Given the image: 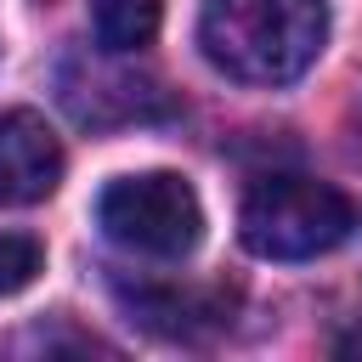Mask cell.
<instances>
[{"mask_svg": "<svg viewBox=\"0 0 362 362\" xmlns=\"http://www.w3.org/2000/svg\"><path fill=\"white\" fill-rule=\"evenodd\" d=\"M328 40L322 0H204L198 45L204 57L243 85L300 79Z\"/></svg>", "mask_w": 362, "mask_h": 362, "instance_id": "1", "label": "cell"}, {"mask_svg": "<svg viewBox=\"0 0 362 362\" xmlns=\"http://www.w3.org/2000/svg\"><path fill=\"white\" fill-rule=\"evenodd\" d=\"M238 232L260 260H311L356 232V204L317 175H260L243 192Z\"/></svg>", "mask_w": 362, "mask_h": 362, "instance_id": "2", "label": "cell"}, {"mask_svg": "<svg viewBox=\"0 0 362 362\" xmlns=\"http://www.w3.org/2000/svg\"><path fill=\"white\" fill-rule=\"evenodd\" d=\"M96 226L130 249V255H153V260H181L198 238H204V204L192 192V181L170 175V170H147V175H119L102 187L96 198Z\"/></svg>", "mask_w": 362, "mask_h": 362, "instance_id": "3", "label": "cell"}, {"mask_svg": "<svg viewBox=\"0 0 362 362\" xmlns=\"http://www.w3.org/2000/svg\"><path fill=\"white\" fill-rule=\"evenodd\" d=\"M62 181V141L34 107L0 113V209L51 198Z\"/></svg>", "mask_w": 362, "mask_h": 362, "instance_id": "4", "label": "cell"}, {"mask_svg": "<svg viewBox=\"0 0 362 362\" xmlns=\"http://www.w3.org/2000/svg\"><path fill=\"white\" fill-rule=\"evenodd\" d=\"M164 0H90V34L102 51H141L158 34Z\"/></svg>", "mask_w": 362, "mask_h": 362, "instance_id": "5", "label": "cell"}, {"mask_svg": "<svg viewBox=\"0 0 362 362\" xmlns=\"http://www.w3.org/2000/svg\"><path fill=\"white\" fill-rule=\"evenodd\" d=\"M40 266H45V249H40L34 238H23V232H0V300L17 294V288H28Z\"/></svg>", "mask_w": 362, "mask_h": 362, "instance_id": "6", "label": "cell"}]
</instances>
